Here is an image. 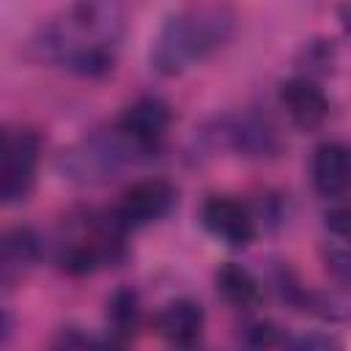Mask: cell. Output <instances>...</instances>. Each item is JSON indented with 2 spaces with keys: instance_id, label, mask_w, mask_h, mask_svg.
<instances>
[{
  "instance_id": "9a60e30c",
  "label": "cell",
  "mask_w": 351,
  "mask_h": 351,
  "mask_svg": "<svg viewBox=\"0 0 351 351\" xmlns=\"http://www.w3.org/2000/svg\"><path fill=\"white\" fill-rule=\"evenodd\" d=\"M304 58L310 71H329L335 63V47L332 41H313L304 47Z\"/></svg>"
},
{
  "instance_id": "277c9868",
  "label": "cell",
  "mask_w": 351,
  "mask_h": 351,
  "mask_svg": "<svg viewBox=\"0 0 351 351\" xmlns=\"http://www.w3.org/2000/svg\"><path fill=\"white\" fill-rule=\"evenodd\" d=\"M176 200H178V189L167 178H143L121 195L115 217L121 219V225L126 230L143 228V225H151V222L167 217L170 208L176 206Z\"/></svg>"
},
{
  "instance_id": "ffe728a7",
  "label": "cell",
  "mask_w": 351,
  "mask_h": 351,
  "mask_svg": "<svg viewBox=\"0 0 351 351\" xmlns=\"http://www.w3.org/2000/svg\"><path fill=\"white\" fill-rule=\"evenodd\" d=\"M340 19H343V25H346V30H348V36H351V5H343V8H340Z\"/></svg>"
},
{
  "instance_id": "30bf717a",
  "label": "cell",
  "mask_w": 351,
  "mask_h": 351,
  "mask_svg": "<svg viewBox=\"0 0 351 351\" xmlns=\"http://www.w3.org/2000/svg\"><path fill=\"white\" fill-rule=\"evenodd\" d=\"M41 258V239L27 225H14L3 233L0 241V280L5 288H11L16 280H22Z\"/></svg>"
},
{
  "instance_id": "7a4b0ae2",
  "label": "cell",
  "mask_w": 351,
  "mask_h": 351,
  "mask_svg": "<svg viewBox=\"0 0 351 351\" xmlns=\"http://www.w3.org/2000/svg\"><path fill=\"white\" fill-rule=\"evenodd\" d=\"M236 14L228 5H189L167 16L151 47V66L159 74H181L214 55L233 36Z\"/></svg>"
},
{
  "instance_id": "e0dca14e",
  "label": "cell",
  "mask_w": 351,
  "mask_h": 351,
  "mask_svg": "<svg viewBox=\"0 0 351 351\" xmlns=\"http://www.w3.org/2000/svg\"><path fill=\"white\" fill-rule=\"evenodd\" d=\"M326 228L351 244V206H340V208L326 211Z\"/></svg>"
},
{
  "instance_id": "2e32d148",
  "label": "cell",
  "mask_w": 351,
  "mask_h": 351,
  "mask_svg": "<svg viewBox=\"0 0 351 351\" xmlns=\"http://www.w3.org/2000/svg\"><path fill=\"white\" fill-rule=\"evenodd\" d=\"M244 337H247V343H250L252 348L263 351V348L274 346V340H277V332L271 329V324H269V321H255V324H250V326H247Z\"/></svg>"
},
{
  "instance_id": "5b68a950",
  "label": "cell",
  "mask_w": 351,
  "mask_h": 351,
  "mask_svg": "<svg viewBox=\"0 0 351 351\" xmlns=\"http://www.w3.org/2000/svg\"><path fill=\"white\" fill-rule=\"evenodd\" d=\"M170 121H173V112L167 101L156 96H143L121 112L115 132L137 151H151L162 143L165 132L170 129Z\"/></svg>"
},
{
  "instance_id": "52a82bcc",
  "label": "cell",
  "mask_w": 351,
  "mask_h": 351,
  "mask_svg": "<svg viewBox=\"0 0 351 351\" xmlns=\"http://www.w3.org/2000/svg\"><path fill=\"white\" fill-rule=\"evenodd\" d=\"M277 96H280V104H282L285 115L304 132L318 129L329 115V99L310 77L285 80L280 85Z\"/></svg>"
},
{
  "instance_id": "ba28073f",
  "label": "cell",
  "mask_w": 351,
  "mask_h": 351,
  "mask_svg": "<svg viewBox=\"0 0 351 351\" xmlns=\"http://www.w3.org/2000/svg\"><path fill=\"white\" fill-rule=\"evenodd\" d=\"M313 186L324 197H343L351 192V148L329 140L313 151L310 162Z\"/></svg>"
},
{
  "instance_id": "8fae6325",
  "label": "cell",
  "mask_w": 351,
  "mask_h": 351,
  "mask_svg": "<svg viewBox=\"0 0 351 351\" xmlns=\"http://www.w3.org/2000/svg\"><path fill=\"white\" fill-rule=\"evenodd\" d=\"M225 134H228L230 145L247 156H269L280 148V137H277L274 126H269L258 115L239 118L236 123H230L225 129Z\"/></svg>"
},
{
  "instance_id": "5bb4252c",
  "label": "cell",
  "mask_w": 351,
  "mask_h": 351,
  "mask_svg": "<svg viewBox=\"0 0 351 351\" xmlns=\"http://www.w3.org/2000/svg\"><path fill=\"white\" fill-rule=\"evenodd\" d=\"M288 351H343V343L329 332H307L299 335Z\"/></svg>"
},
{
  "instance_id": "ac0fdd59",
  "label": "cell",
  "mask_w": 351,
  "mask_h": 351,
  "mask_svg": "<svg viewBox=\"0 0 351 351\" xmlns=\"http://www.w3.org/2000/svg\"><path fill=\"white\" fill-rule=\"evenodd\" d=\"M326 269L337 280L351 282V247L348 250H332V252H326Z\"/></svg>"
},
{
  "instance_id": "d6986e66",
  "label": "cell",
  "mask_w": 351,
  "mask_h": 351,
  "mask_svg": "<svg viewBox=\"0 0 351 351\" xmlns=\"http://www.w3.org/2000/svg\"><path fill=\"white\" fill-rule=\"evenodd\" d=\"M80 351H123V340H118L115 335H107V337H82Z\"/></svg>"
},
{
  "instance_id": "8992f818",
  "label": "cell",
  "mask_w": 351,
  "mask_h": 351,
  "mask_svg": "<svg viewBox=\"0 0 351 351\" xmlns=\"http://www.w3.org/2000/svg\"><path fill=\"white\" fill-rule=\"evenodd\" d=\"M200 219L206 225V230L225 241L228 247H247L258 228H255V219L250 214V208L236 200V197H228V195H217V197H208L203 203V211H200Z\"/></svg>"
},
{
  "instance_id": "3957f363",
  "label": "cell",
  "mask_w": 351,
  "mask_h": 351,
  "mask_svg": "<svg viewBox=\"0 0 351 351\" xmlns=\"http://www.w3.org/2000/svg\"><path fill=\"white\" fill-rule=\"evenodd\" d=\"M41 140L33 129H5L3 132V176H0V195L3 203L14 206L27 200L36 184Z\"/></svg>"
},
{
  "instance_id": "4fadbf2b",
  "label": "cell",
  "mask_w": 351,
  "mask_h": 351,
  "mask_svg": "<svg viewBox=\"0 0 351 351\" xmlns=\"http://www.w3.org/2000/svg\"><path fill=\"white\" fill-rule=\"evenodd\" d=\"M140 315H143V307H140V296L134 288L123 285V288H115L112 296L107 299V324H110V335H115L118 340H129L134 337L137 326H140Z\"/></svg>"
},
{
  "instance_id": "9c48e42d",
  "label": "cell",
  "mask_w": 351,
  "mask_h": 351,
  "mask_svg": "<svg viewBox=\"0 0 351 351\" xmlns=\"http://www.w3.org/2000/svg\"><path fill=\"white\" fill-rule=\"evenodd\" d=\"M206 313L195 299H173L156 313V332L173 348H192L203 337Z\"/></svg>"
},
{
  "instance_id": "7c38bea8",
  "label": "cell",
  "mask_w": 351,
  "mask_h": 351,
  "mask_svg": "<svg viewBox=\"0 0 351 351\" xmlns=\"http://www.w3.org/2000/svg\"><path fill=\"white\" fill-rule=\"evenodd\" d=\"M214 285H217V293L233 307H252L261 299V282L255 280V274L233 261L222 263L214 271Z\"/></svg>"
},
{
  "instance_id": "6da1fadb",
  "label": "cell",
  "mask_w": 351,
  "mask_h": 351,
  "mask_svg": "<svg viewBox=\"0 0 351 351\" xmlns=\"http://www.w3.org/2000/svg\"><path fill=\"white\" fill-rule=\"evenodd\" d=\"M121 33L123 11L118 5L77 3L38 27L36 49L80 77H104L115 66Z\"/></svg>"
}]
</instances>
